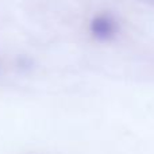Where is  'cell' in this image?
<instances>
[{
	"instance_id": "6da1fadb",
	"label": "cell",
	"mask_w": 154,
	"mask_h": 154,
	"mask_svg": "<svg viewBox=\"0 0 154 154\" xmlns=\"http://www.w3.org/2000/svg\"><path fill=\"white\" fill-rule=\"evenodd\" d=\"M91 31L99 39H107L114 34L115 23L108 16H97L91 23Z\"/></svg>"
}]
</instances>
